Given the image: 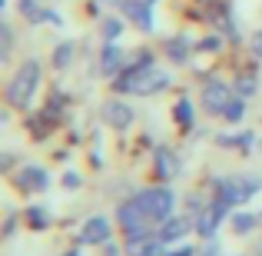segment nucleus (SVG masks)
I'll list each match as a JSON object with an SVG mask.
<instances>
[{
	"label": "nucleus",
	"instance_id": "nucleus-19",
	"mask_svg": "<svg viewBox=\"0 0 262 256\" xmlns=\"http://www.w3.org/2000/svg\"><path fill=\"white\" fill-rule=\"evenodd\" d=\"M70 60H73V44H60L57 53H53V67H57V70H63Z\"/></svg>",
	"mask_w": 262,
	"mask_h": 256
},
{
	"label": "nucleus",
	"instance_id": "nucleus-11",
	"mask_svg": "<svg viewBox=\"0 0 262 256\" xmlns=\"http://www.w3.org/2000/svg\"><path fill=\"white\" fill-rule=\"evenodd\" d=\"M100 67H103V73H106V77L120 73V67H123V50H120L116 44H106V47H103V53H100Z\"/></svg>",
	"mask_w": 262,
	"mask_h": 256
},
{
	"label": "nucleus",
	"instance_id": "nucleus-1",
	"mask_svg": "<svg viewBox=\"0 0 262 256\" xmlns=\"http://www.w3.org/2000/svg\"><path fill=\"white\" fill-rule=\"evenodd\" d=\"M120 93H140V96H149V93H160V90L169 87V73L160 70L153 60V53L143 50L140 57L133 60V67H126V73H123L120 80L113 84Z\"/></svg>",
	"mask_w": 262,
	"mask_h": 256
},
{
	"label": "nucleus",
	"instance_id": "nucleus-17",
	"mask_svg": "<svg viewBox=\"0 0 262 256\" xmlns=\"http://www.w3.org/2000/svg\"><path fill=\"white\" fill-rule=\"evenodd\" d=\"M223 116H226L229 123H239V120L246 116V100H243V96H239V100H229V107H226Z\"/></svg>",
	"mask_w": 262,
	"mask_h": 256
},
{
	"label": "nucleus",
	"instance_id": "nucleus-13",
	"mask_svg": "<svg viewBox=\"0 0 262 256\" xmlns=\"http://www.w3.org/2000/svg\"><path fill=\"white\" fill-rule=\"evenodd\" d=\"M156 170H160L163 180H169V176L179 170V167H176V156L169 153V150H160V153H156Z\"/></svg>",
	"mask_w": 262,
	"mask_h": 256
},
{
	"label": "nucleus",
	"instance_id": "nucleus-10",
	"mask_svg": "<svg viewBox=\"0 0 262 256\" xmlns=\"http://www.w3.org/2000/svg\"><path fill=\"white\" fill-rule=\"evenodd\" d=\"M17 186H20V190H47V186H50V176H47V170H40V167L30 163V167L20 170Z\"/></svg>",
	"mask_w": 262,
	"mask_h": 256
},
{
	"label": "nucleus",
	"instance_id": "nucleus-3",
	"mask_svg": "<svg viewBox=\"0 0 262 256\" xmlns=\"http://www.w3.org/2000/svg\"><path fill=\"white\" fill-rule=\"evenodd\" d=\"M133 203L140 206V213L146 216L149 226H163L173 216V190H166V186H153V190L136 193Z\"/></svg>",
	"mask_w": 262,
	"mask_h": 256
},
{
	"label": "nucleus",
	"instance_id": "nucleus-14",
	"mask_svg": "<svg viewBox=\"0 0 262 256\" xmlns=\"http://www.w3.org/2000/svg\"><path fill=\"white\" fill-rule=\"evenodd\" d=\"M20 13H24L30 24H40V20H47V10L37 4V0H20Z\"/></svg>",
	"mask_w": 262,
	"mask_h": 256
},
{
	"label": "nucleus",
	"instance_id": "nucleus-4",
	"mask_svg": "<svg viewBox=\"0 0 262 256\" xmlns=\"http://www.w3.org/2000/svg\"><path fill=\"white\" fill-rule=\"evenodd\" d=\"M226 213H229V203L216 196V200H212V203L203 210V216H199V223H196L199 237H203V240H212V237H216V226L223 223V216H226Z\"/></svg>",
	"mask_w": 262,
	"mask_h": 256
},
{
	"label": "nucleus",
	"instance_id": "nucleus-21",
	"mask_svg": "<svg viewBox=\"0 0 262 256\" xmlns=\"http://www.w3.org/2000/svg\"><path fill=\"white\" fill-rule=\"evenodd\" d=\"M239 90H243V96H249L252 90H256V80H252V77H243V80H239Z\"/></svg>",
	"mask_w": 262,
	"mask_h": 256
},
{
	"label": "nucleus",
	"instance_id": "nucleus-6",
	"mask_svg": "<svg viewBox=\"0 0 262 256\" xmlns=\"http://www.w3.org/2000/svg\"><path fill=\"white\" fill-rule=\"evenodd\" d=\"M120 7L140 30H153V0H123Z\"/></svg>",
	"mask_w": 262,
	"mask_h": 256
},
{
	"label": "nucleus",
	"instance_id": "nucleus-12",
	"mask_svg": "<svg viewBox=\"0 0 262 256\" xmlns=\"http://www.w3.org/2000/svg\"><path fill=\"white\" fill-rule=\"evenodd\" d=\"M166 53H169V60H173V64H186V60H189V40H186V37L166 40Z\"/></svg>",
	"mask_w": 262,
	"mask_h": 256
},
{
	"label": "nucleus",
	"instance_id": "nucleus-5",
	"mask_svg": "<svg viewBox=\"0 0 262 256\" xmlns=\"http://www.w3.org/2000/svg\"><path fill=\"white\" fill-rule=\"evenodd\" d=\"M229 100H232V93H229V87H226L223 80H209V84L203 87V107L209 110V113L223 116L226 107H229Z\"/></svg>",
	"mask_w": 262,
	"mask_h": 256
},
{
	"label": "nucleus",
	"instance_id": "nucleus-23",
	"mask_svg": "<svg viewBox=\"0 0 262 256\" xmlns=\"http://www.w3.org/2000/svg\"><path fill=\"white\" fill-rule=\"evenodd\" d=\"M252 53H256V57H262V30L252 37Z\"/></svg>",
	"mask_w": 262,
	"mask_h": 256
},
{
	"label": "nucleus",
	"instance_id": "nucleus-16",
	"mask_svg": "<svg viewBox=\"0 0 262 256\" xmlns=\"http://www.w3.org/2000/svg\"><path fill=\"white\" fill-rule=\"evenodd\" d=\"M256 223H259V220L252 216V213H236V216H232V230H236V233H252Z\"/></svg>",
	"mask_w": 262,
	"mask_h": 256
},
{
	"label": "nucleus",
	"instance_id": "nucleus-9",
	"mask_svg": "<svg viewBox=\"0 0 262 256\" xmlns=\"http://www.w3.org/2000/svg\"><path fill=\"white\" fill-rule=\"evenodd\" d=\"M189 230H192L189 216H169L166 223L160 226V240H163V243H176V240H183Z\"/></svg>",
	"mask_w": 262,
	"mask_h": 256
},
{
	"label": "nucleus",
	"instance_id": "nucleus-25",
	"mask_svg": "<svg viewBox=\"0 0 262 256\" xmlns=\"http://www.w3.org/2000/svg\"><path fill=\"white\" fill-rule=\"evenodd\" d=\"M199 256H219V243H209V246H206V250L199 253Z\"/></svg>",
	"mask_w": 262,
	"mask_h": 256
},
{
	"label": "nucleus",
	"instance_id": "nucleus-8",
	"mask_svg": "<svg viewBox=\"0 0 262 256\" xmlns=\"http://www.w3.org/2000/svg\"><path fill=\"white\" fill-rule=\"evenodd\" d=\"M110 240V220L106 216H93L83 223V230H80V243L83 246H93V243H106Z\"/></svg>",
	"mask_w": 262,
	"mask_h": 256
},
{
	"label": "nucleus",
	"instance_id": "nucleus-7",
	"mask_svg": "<svg viewBox=\"0 0 262 256\" xmlns=\"http://www.w3.org/2000/svg\"><path fill=\"white\" fill-rule=\"evenodd\" d=\"M103 120H106L113 130H126L129 123H133V107L123 103V100H110L106 107H103Z\"/></svg>",
	"mask_w": 262,
	"mask_h": 256
},
{
	"label": "nucleus",
	"instance_id": "nucleus-24",
	"mask_svg": "<svg viewBox=\"0 0 262 256\" xmlns=\"http://www.w3.org/2000/svg\"><path fill=\"white\" fill-rule=\"evenodd\" d=\"M203 50H219V37H206L203 40Z\"/></svg>",
	"mask_w": 262,
	"mask_h": 256
},
{
	"label": "nucleus",
	"instance_id": "nucleus-22",
	"mask_svg": "<svg viewBox=\"0 0 262 256\" xmlns=\"http://www.w3.org/2000/svg\"><path fill=\"white\" fill-rule=\"evenodd\" d=\"M0 30H4V57H7L13 47V33H10V27H0Z\"/></svg>",
	"mask_w": 262,
	"mask_h": 256
},
{
	"label": "nucleus",
	"instance_id": "nucleus-18",
	"mask_svg": "<svg viewBox=\"0 0 262 256\" xmlns=\"http://www.w3.org/2000/svg\"><path fill=\"white\" fill-rule=\"evenodd\" d=\"M120 33H123V20H116V17L103 20V40H106V44H113Z\"/></svg>",
	"mask_w": 262,
	"mask_h": 256
},
{
	"label": "nucleus",
	"instance_id": "nucleus-15",
	"mask_svg": "<svg viewBox=\"0 0 262 256\" xmlns=\"http://www.w3.org/2000/svg\"><path fill=\"white\" fill-rule=\"evenodd\" d=\"M173 113H176V123H179L183 130H189V127H192V103L186 100V96L176 103V110H173Z\"/></svg>",
	"mask_w": 262,
	"mask_h": 256
},
{
	"label": "nucleus",
	"instance_id": "nucleus-20",
	"mask_svg": "<svg viewBox=\"0 0 262 256\" xmlns=\"http://www.w3.org/2000/svg\"><path fill=\"white\" fill-rule=\"evenodd\" d=\"M30 223H33V226H43V223H47L43 206H30Z\"/></svg>",
	"mask_w": 262,
	"mask_h": 256
},
{
	"label": "nucleus",
	"instance_id": "nucleus-26",
	"mask_svg": "<svg viewBox=\"0 0 262 256\" xmlns=\"http://www.w3.org/2000/svg\"><path fill=\"white\" fill-rule=\"evenodd\" d=\"M173 256H192V250H179V253H173Z\"/></svg>",
	"mask_w": 262,
	"mask_h": 256
},
{
	"label": "nucleus",
	"instance_id": "nucleus-2",
	"mask_svg": "<svg viewBox=\"0 0 262 256\" xmlns=\"http://www.w3.org/2000/svg\"><path fill=\"white\" fill-rule=\"evenodd\" d=\"M40 87V64L37 60H24L20 64V70L13 73V80L7 84V103H10L13 110H27L33 100V93H37Z\"/></svg>",
	"mask_w": 262,
	"mask_h": 256
}]
</instances>
